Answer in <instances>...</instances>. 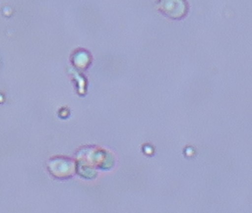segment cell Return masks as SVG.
Listing matches in <instances>:
<instances>
[{"label":"cell","instance_id":"cell-1","mask_svg":"<svg viewBox=\"0 0 252 213\" xmlns=\"http://www.w3.org/2000/svg\"><path fill=\"white\" fill-rule=\"evenodd\" d=\"M157 9L171 20H181L188 13L185 0H158Z\"/></svg>","mask_w":252,"mask_h":213}]
</instances>
